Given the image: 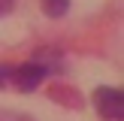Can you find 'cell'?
Returning a JSON list of instances; mask_svg holds the SVG:
<instances>
[{
  "mask_svg": "<svg viewBox=\"0 0 124 121\" xmlns=\"http://www.w3.org/2000/svg\"><path fill=\"white\" fill-rule=\"evenodd\" d=\"M52 70L48 64L42 60H27V64H12L9 70V88L15 91H33L36 85L46 79V73Z\"/></svg>",
  "mask_w": 124,
  "mask_h": 121,
  "instance_id": "1",
  "label": "cell"
},
{
  "mask_svg": "<svg viewBox=\"0 0 124 121\" xmlns=\"http://www.w3.org/2000/svg\"><path fill=\"white\" fill-rule=\"evenodd\" d=\"M94 106L103 118L109 121H121L124 118V94L121 88H112V85H103V88L94 91Z\"/></svg>",
  "mask_w": 124,
  "mask_h": 121,
  "instance_id": "2",
  "label": "cell"
},
{
  "mask_svg": "<svg viewBox=\"0 0 124 121\" xmlns=\"http://www.w3.org/2000/svg\"><path fill=\"white\" fill-rule=\"evenodd\" d=\"M67 9H70V0H42V12L48 18H61Z\"/></svg>",
  "mask_w": 124,
  "mask_h": 121,
  "instance_id": "3",
  "label": "cell"
},
{
  "mask_svg": "<svg viewBox=\"0 0 124 121\" xmlns=\"http://www.w3.org/2000/svg\"><path fill=\"white\" fill-rule=\"evenodd\" d=\"M9 70L12 64H0V88H9Z\"/></svg>",
  "mask_w": 124,
  "mask_h": 121,
  "instance_id": "4",
  "label": "cell"
},
{
  "mask_svg": "<svg viewBox=\"0 0 124 121\" xmlns=\"http://www.w3.org/2000/svg\"><path fill=\"white\" fill-rule=\"evenodd\" d=\"M12 6H15V0H0V15H6V12H12Z\"/></svg>",
  "mask_w": 124,
  "mask_h": 121,
  "instance_id": "5",
  "label": "cell"
}]
</instances>
